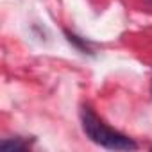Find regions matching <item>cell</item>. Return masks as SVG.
<instances>
[{"label":"cell","instance_id":"obj_1","mask_svg":"<svg viewBox=\"0 0 152 152\" xmlns=\"http://www.w3.org/2000/svg\"><path fill=\"white\" fill-rule=\"evenodd\" d=\"M81 122H83V129H84L86 136L93 143H97L104 148H109V150H134L138 147L125 134L107 127L90 107H83Z\"/></svg>","mask_w":152,"mask_h":152},{"label":"cell","instance_id":"obj_2","mask_svg":"<svg viewBox=\"0 0 152 152\" xmlns=\"http://www.w3.org/2000/svg\"><path fill=\"white\" fill-rule=\"evenodd\" d=\"M0 148L4 152H18V150H25L27 148V143L22 141L20 138H13V140H4L0 143Z\"/></svg>","mask_w":152,"mask_h":152}]
</instances>
